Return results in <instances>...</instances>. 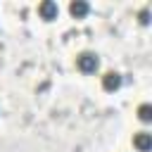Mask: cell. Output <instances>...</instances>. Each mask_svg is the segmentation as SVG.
<instances>
[{"mask_svg":"<svg viewBox=\"0 0 152 152\" xmlns=\"http://www.w3.org/2000/svg\"><path fill=\"white\" fill-rule=\"evenodd\" d=\"M76 66H78V71H83V74H95L97 71V66H100V59H97V55L95 52H81L78 57H76Z\"/></svg>","mask_w":152,"mask_h":152,"instance_id":"1","label":"cell"},{"mask_svg":"<svg viewBox=\"0 0 152 152\" xmlns=\"http://www.w3.org/2000/svg\"><path fill=\"white\" fill-rule=\"evenodd\" d=\"M102 88H104V90H119V88H121V74L107 71V74L102 76Z\"/></svg>","mask_w":152,"mask_h":152,"instance_id":"2","label":"cell"},{"mask_svg":"<svg viewBox=\"0 0 152 152\" xmlns=\"http://www.w3.org/2000/svg\"><path fill=\"white\" fill-rule=\"evenodd\" d=\"M133 145H135L138 152H150V147H152V135H150L147 131H140V133L133 138Z\"/></svg>","mask_w":152,"mask_h":152,"instance_id":"3","label":"cell"},{"mask_svg":"<svg viewBox=\"0 0 152 152\" xmlns=\"http://www.w3.org/2000/svg\"><path fill=\"white\" fill-rule=\"evenodd\" d=\"M57 2H52V0H45V2H40L38 5V14L43 17V19H55L57 17Z\"/></svg>","mask_w":152,"mask_h":152,"instance_id":"4","label":"cell"},{"mask_svg":"<svg viewBox=\"0 0 152 152\" xmlns=\"http://www.w3.org/2000/svg\"><path fill=\"white\" fill-rule=\"evenodd\" d=\"M69 12H71L76 19H81V17H86V14L90 12V5H88L86 0H76V2L69 5Z\"/></svg>","mask_w":152,"mask_h":152,"instance_id":"5","label":"cell"},{"mask_svg":"<svg viewBox=\"0 0 152 152\" xmlns=\"http://www.w3.org/2000/svg\"><path fill=\"white\" fill-rule=\"evenodd\" d=\"M138 116L142 119V121H150L152 119V107L145 102V104H140V109H138Z\"/></svg>","mask_w":152,"mask_h":152,"instance_id":"6","label":"cell"},{"mask_svg":"<svg viewBox=\"0 0 152 152\" xmlns=\"http://www.w3.org/2000/svg\"><path fill=\"white\" fill-rule=\"evenodd\" d=\"M147 14H150V12H147V10H142V12H140V21H142V24H145V21H147Z\"/></svg>","mask_w":152,"mask_h":152,"instance_id":"7","label":"cell"}]
</instances>
